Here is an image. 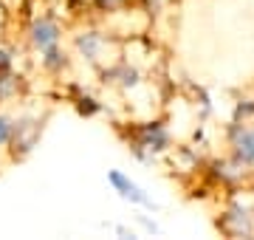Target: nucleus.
<instances>
[{
    "instance_id": "nucleus-1",
    "label": "nucleus",
    "mask_w": 254,
    "mask_h": 240,
    "mask_svg": "<svg viewBox=\"0 0 254 240\" xmlns=\"http://www.w3.org/2000/svg\"><path fill=\"white\" fill-rule=\"evenodd\" d=\"M108 181L113 184V189H116L125 201H130V203H141V206H153V201H150V195L141 189L138 184H133L130 178L125 176V173H119V170H110L108 173Z\"/></svg>"
},
{
    "instance_id": "nucleus-2",
    "label": "nucleus",
    "mask_w": 254,
    "mask_h": 240,
    "mask_svg": "<svg viewBox=\"0 0 254 240\" xmlns=\"http://www.w3.org/2000/svg\"><path fill=\"white\" fill-rule=\"evenodd\" d=\"M31 43H34L40 51H48L60 43V26L54 20H37L31 26Z\"/></svg>"
},
{
    "instance_id": "nucleus-3",
    "label": "nucleus",
    "mask_w": 254,
    "mask_h": 240,
    "mask_svg": "<svg viewBox=\"0 0 254 240\" xmlns=\"http://www.w3.org/2000/svg\"><path fill=\"white\" fill-rule=\"evenodd\" d=\"M232 144H235V156L243 164L254 161V130L252 127H232Z\"/></svg>"
},
{
    "instance_id": "nucleus-4",
    "label": "nucleus",
    "mask_w": 254,
    "mask_h": 240,
    "mask_svg": "<svg viewBox=\"0 0 254 240\" xmlns=\"http://www.w3.org/2000/svg\"><path fill=\"white\" fill-rule=\"evenodd\" d=\"M170 144V136L161 124H144L141 133H138V147H147L150 153H158Z\"/></svg>"
},
{
    "instance_id": "nucleus-5",
    "label": "nucleus",
    "mask_w": 254,
    "mask_h": 240,
    "mask_svg": "<svg viewBox=\"0 0 254 240\" xmlns=\"http://www.w3.org/2000/svg\"><path fill=\"white\" fill-rule=\"evenodd\" d=\"M76 46H79V51L85 57H88V60H93V57H96V48H99V34H85V37H79L76 40Z\"/></svg>"
},
{
    "instance_id": "nucleus-6",
    "label": "nucleus",
    "mask_w": 254,
    "mask_h": 240,
    "mask_svg": "<svg viewBox=\"0 0 254 240\" xmlns=\"http://www.w3.org/2000/svg\"><path fill=\"white\" fill-rule=\"evenodd\" d=\"M43 62H46V68H63L65 65V60H63V54L57 51V46L54 48H48V51H43Z\"/></svg>"
},
{
    "instance_id": "nucleus-7",
    "label": "nucleus",
    "mask_w": 254,
    "mask_h": 240,
    "mask_svg": "<svg viewBox=\"0 0 254 240\" xmlns=\"http://www.w3.org/2000/svg\"><path fill=\"white\" fill-rule=\"evenodd\" d=\"M11 136H14V124H11V119L0 116V144L11 141Z\"/></svg>"
},
{
    "instance_id": "nucleus-8",
    "label": "nucleus",
    "mask_w": 254,
    "mask_h": 240,
    "mask_svg": "<svg viewBox=\"0 0 254 240\" xmlns=\"http://www.w3.org/2000/svg\"><path fill=\"white\" fill-rule=\"evenodd\" d=\"M125 0H99V6L102 9H116V6H122Z\"/></svg>"
},
{
    "instance_id": "nucleus-9",
    "label": "nucleus",
    "mask_w": 254,
    "mask_h": 240,
    "mask_svg": "<svg viewBox=\"0 0 254 240\" xmlns=\"http://www.w3.org/2000/svg\"><path fill=\"white\" fill-rule=\"evenodd\" d=\"M9 62H11V60H9V54H6V51H0V68H6Z\"/></svg>"
}]
</instances>
